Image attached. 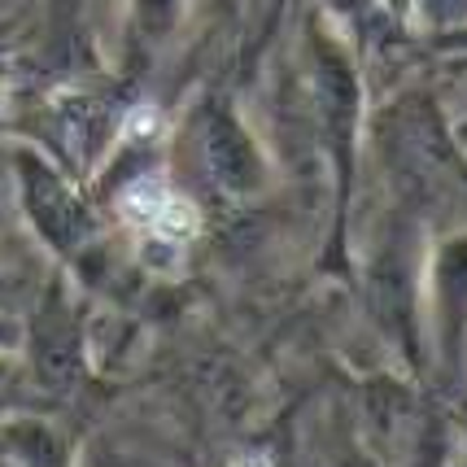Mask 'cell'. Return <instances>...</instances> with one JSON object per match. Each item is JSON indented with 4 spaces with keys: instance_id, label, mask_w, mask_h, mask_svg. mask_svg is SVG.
I'll return each instance as SVG.
<instances>
[{
    "instance_id": "cell-1",
    "label": "cell",
    "mask_w": 467,
    "mask_h": 467,
    "mask_svg": "<svg viewBox=\"0 0 467 467\" xmlns=\"http://www.w3.org/2000/svg\"><path fill=\"white\" fill-rule=\"evenodd\" d=\"M122 214L136 227L153 232L158 241L180 244L197 232V214L192 205L183 202L180 192H171L162 180H136L127 192H122Z\"/></svg>"
}]
</instances>
